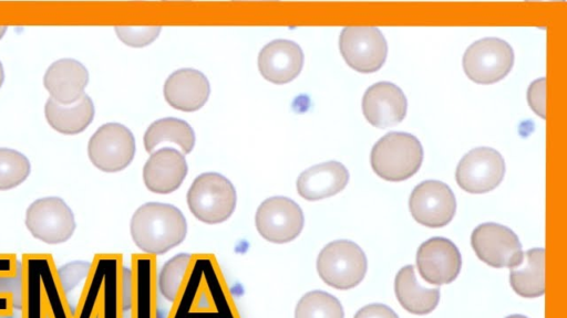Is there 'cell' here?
<instances>
[{"label":"cell","mask_w":567,"mask_h":318,"mask_svg":"<svg viewBox=\"0 0 567 318\" xmlns=\"http://www.w3.org/2000/svg\"><path fill=\"white\" fill-rule=\"evenodd\" d=\"M131 235L143 252L159 255L181 244L187 233L184 214L168 203L141 205L131 220Z\"/></svg>","instance_id":"1"},{"label":"cell","mask_w":567,"mask_h":318,"mask_svg":"<svg viewBox=\"0 0 567 318\" xmlns=\"http://www.w3.org/2000/svg\"><path fill=\"white\" fill-rule=\"evenodd\" d=\"M423 148L420 140L404 131H391L372 147L370 162L382 179L402 181L412 177L421 167Z\"/></svg>","instance_id":"2"},{"label":"cell","mask_w":567,"mask_h":318,"mask_svg":"<svg viewBox=\"0 0 567 318\" xmlns=\"http://www.w3.org/2000/svg\"><path fill=\"white\" fill-rule=\"evenodd\" d=\"M236 200L233 183L217 172L199 174L187 192L190 212L199 221L208 224L226 221L235 210Z\"/></svg>","instance_id":"3"},{"label":"cell","mask_w":567,"mask_h":318,"mask_svg":"<svg viewBox=\"0 0 567 318\" xmlns=\"http://www.w3.org/2000/svg\"><path fill=\"white\" fill-rule=\"evenodd\" d=\"M368 262L364 252L352 241L328 243L317 258L320 278L337 289H350L362 282Z\"/></svg>","instance_id":"4"},{"label":"cell","mask_w":567,"mask_h":318,"mask_svg":"<svg viewBox=\"0 0 567 318\" xmlns=\"http://www.w3.org/2000/svg\"><path fill=\"white\" fill-rule=\"evenodd\" d=\"M514 64L512 46L499 38H483L464 52L463 68L473 82L492 84L505 77Z\"/></svg>","instance_id":"5"},{"label":"cell","mask_w":567,"mask_h":318,"mask_svg":"<svg viewBox=\"0 0 567 318\" xmlns=\"http://www.w3.org/2000/svg\"><path fill=\"white\" fill-rule=\"evenodd\" d=\"M87 153L91 162L102 171L116 172L126 168L135 155V138L122 124L102 125L90 138Z\"/></svg>","instance_id":"6"},{"label":"cell","mask_w":567,"mask_h":318,"mask_svg":"<svg viewBox=\"0 0 567 318\" xmlns=\"http://www.w3.org/2000/svg\"><path fill=\"white\" fill-rule=\"evenodd\" d=\"M25 225L35 239L48 244L68 241L76 226L72 210L58 197L31 203L25 212Z\"/></svg>","instance_id":"7"},{"label":"cell","mask_w":567,"mask_h":318,"mask_svg":"<svg viewBox=\"0 0 567 318\" xmlns=\"http://www.w3.org/2000/svg\"><path fill=\"white\" fill-rule=\"evenodd\" d=\"M339 47L348 65L362 73L378 71L388 54L385 38L377 26L343 28L339 38Z\"/></svg>","instance_id":"8"},{"label":"cell","mask_w":567,"mask_h":318,"mask_svg":"<svg viewBox=\"0 0 567 318\" xmlns=\"http://www.w3.org/2000/svg\"><path fill=\"white\" fill-rule=\"evenodd\" d=\"M477 257L492 267H516L523 259L517 235L507 226L488 222L480 224L471 235Z\"/></svg>","instance_id":"9"},{"label":"cell","mask_w":567,"mask_h":318,"mask_svg":"<svg viewBox=\"0 0 567 318\" xmlns=\"http://www.w3.org/2000/svg\"><path fill=\"white\" fill-rule=\"evenodd\" d=\"M258 233L272 243H287L302 231L305 218L301 208L286 197H271L258 206L255 216Z\"/></svg>","instance_id":"10"},{"label":"cell","mask_w":567,"mask_h":318,"mask_svg":"<svg viewBox=\"0 0 567 318\" xmlns=\"http://www.w3.org/2000/svg\"><path fill=\"white\" fill-rule=\"evenodd\" d=\"M504 174L505 161L502 155L491 147H477L460 160L455 179L463 190L484 193L496 188Z\"/></svg>","instance_id":"11"},{"label":"cell","mask_w":567,"mask_h":318,"mask_svg":"<svg viewBox=\"0 0 567 318\" xmlns=\"http://www.w3.org/2000/svg\"><path fill=\"white\" fill-rule=\"evenodd\" d=\"M409 208L416 222L429 227L449 224L456 211L451 188L439 180H425L411 192Z\"/></svg>","instance_id":"12"},{"label":"cell","mask_w":567,"mask_h":318,"mask_svg":"<svg viewBox=\"0 0 567 318\" xmlns=\"http://www.w3.org/2000/svg\"><path fill=\"white\" fill-rule=\"evenodd\" d=\"M416 266L421 277L430 284L452 283L460 274L462 257L456 245L445 237H431L416 253Z\"/></svg>","instance_id":"13"},{"label":"cell","mask_w":567,"mask_h":318,"mask_svg":"<svg viewBox=\"0 0 567 318\" xmlns=\"http://www.w3.org/2000/svg\"><path fill=\"white\" fill-rule=\"evenodd\" d=\"M408 100L402 89L390 82H378L367 88L362 110L367 120L385 128L399 124L406 114Z\"/></svg>","instance_id":"14"},{"label":"cell","mask_w":567,"mask_h":318,"mask_svg":"<svg viewBox=\"0 0 567 318\" xmlns=\"http://www.w3.org/2000/svg\"><path fill=\"white\" fill-rule=\"evenodd\" d=\"M303 59L299 44L291 40L277 39L266 44L259 52L258 68L267 81L285 84L299 75Z\"/></svg>","instance_id":"15"},{"label":"cell","mask_w":567,"mask_h":318,"mask_svg":"<svg viewBox=\"0 0 567 318\" xmlns=\"http://www.w3.org/2000/svg\"><path fill=\"white\" fill-rule=\"evenodd\" d=\"M187 162L178 150L164 147L152 152L143 168L146 188L155 193H171L179 188L187 174Z\"/></svg>","instance_id":"16"},{"label":"cell","mask_w":567,"mask_h":318,"mask_svg":"<svg viewBox=\"0 0 567 318\" xmlns=\"http://www.w3.org/2000/svg\"><path fill=\"white\" fill-rule=\"evenodd\" d=\"M89 83L86 67L74 59H61L53 62L43 77V85L53 100L70 105L78 102Z\"/></svg>","instance_id":"17"},{"label":"cell","mask_w":567,"mask_h":318,"mask_svg":"<svg viewBox=\"0 0 567 318\" xmlns=\"http://www.w3.org/2000/svg\"><path fill=\"white\" fill-rule=\"evenodd\" d=\"M210 93L207 77L194 68L173 72L164 84V97L174 108L195 112L204 106Z\"/></svg>","instance_id":"18"},{"label":"cell","mask_w":567,"mask_h":318,"mask_svg":"<svg viewBox=\"0 0 567 318\" xmlns=\"http://www.w3.org/2000/svg\"><path fill=\"white\" fill-rule=\"evenodd\" d=\"M349 181L348 169L339 161L315 165L297 179V191L306 200L316 201L337 194Z\"/></svg>","instance_id":"19"},{"label":"cell","mask_w":567,"mask_h":318,"mask_svg":"<svg viewBox=\"0 0 567 318\" xmlns=\"http://www.w3.org/2000/svg\"><path fill=\"white\" fill-rule=\"evenodd\" d=\"M394 292L401 306L414 315L430 314L436 308L440 300V288L422 286L412 265H406L398 272Z\"/></svg>","instance_id":"20"},{"label":"cell","mask_w":567,"mask_h":318,"mask_svg":"<svg viewBox=\"0 0 567 318\" xmlns=\"http://www.w3.org/2000/svg\"><path fill=\"white\" fill-rule=\"evenodd\" d=\"M94 113V104L86 94L70 105L59 104L50 97L44 106L49 125L64 135L82 132L93 120Z\"/></svg>","instance_id":"21"},{"label":"cell","mask_w":567,"mask_h":318,"mask_svg":"<svg viewBox=\"0 0 567 318\" xmlns=\"http://www.w3.org/2000/svg\"><path fill=\"white\" fill-rule=\"evenodd\" d=\"M545 250L532 248L524 253L522 262L509 268L511 286L516 294L534 298L545 293Z\"/></svg>","instance_id":"22"},{"label":"cell","mask_w":567,"mask_h":318,"mask_svg":"<svg viewBox=\"0 0 567 318\" xmlns=\"http://www.w3.org/2000/svg\"><path fill=\"white\" fill-rule=\"evenodd\" d=\"M144 147L152 153L162 144H174L183 153H189L195 145L193 128L183 119L166 117L150 125L144 134Z\"/></svg>","instance_id":"23"},{"label":"cell","mask_w":567,"mask_h":318,"mask_svg":"<svg viewBox=\"0 0 567 318\" xmlns=\"http://www.w3.org/2000/svg\"><path fill=\"white\" fill-rule=\"evenodd\" d=\"M341 303L331 294L312 290L305 294L295 309V318H343Z\"/></svg>","instance_id":"24"},{"label":"cell","mask_w":567,"mask_h":318,"mask_svg":"<svg viewBox=\"0 0 567 318\" xmlns=\"http://www.w3.org/2000/svg\"><path fill=\"white\" fill-rule=\"evenodd\" d=\"M29 159L21 152L0 148V190H9L21 184L30 174Z\"/></svg>","instance_id":"25"},{"label":"cell","mask_w":567,"mask_h":318,"mask_svg":"<svg viewBox=\"0 0 567 318\" xmlns=\"http://www.w3.org/2000/svg\"><path fill=\"white\" fill-rule=\"evenodd\" d=\"M190 262V255L181 253L168 259L162 267L158 276L161 294L169 301H174L181 288L182 280Z\"/></svg>","instance_id":"26"},{"label":"cell","mask_w":567,"mask_h":318,"mask_svg":"<svg viewBox=\"0 0 567 318\" xmlns=\"http://www.w3.org/2000/svg\"><path fill=\"white\" fill-rule=\"evenodd\" d=\"M161 26H115L117 36L127 45L144 46L154 41Z\"/></svg>","instance_id":"27"},{"label":"cell","mask_w":567,"mask_h":318,"mask_svg":"<svg viewBox=\"0 0 567 318\" xmlns=\"http://www.w3.org/2000/svg\"><path fill=\"white\" fill-rule=\"evenodd\" d=\"M90 263L75 261L62 266L58 274L65 293L71 292L89 273Z\"/></svg>","instance_id":"28"},{"label":"cell","mask_w":567,"mask_h":318,"mask_svg":"<svg viewBox=\"0 0 567 318\" xmlns=\"http://www.w3.org/2000/svg\"><path fill=\"white\" fill-rule=\"evenodd\" d=\"M545 78H538L529 85L527 99L530 107L542 117H545Z\"/></svg>","instance_id":"29"},{"label":"cell","mask_w":567,"mask_h":318,"mask_svg":"<svg viewBox=\"0 0 567 318\" xmlns=\"http://www.w3.org/2000/svg\"><path fill=\"white\" fill-rule=\"evenodd\" d=\"M353 318H399V316L386 305L370 304L362 307Z\"/></svg>","instance_id":"30"},{"label":"cell","mask_w":567,"mask_h":318,"mask_svg":"<svg viewBox=\"0 0 567 318\" xmlns=\"http://www.w3.org/2000/svg\"><path fill=\"white\" fill-rule=\"evenodd\" d=\"M20 287H21V274H18L16 276L0 277V292L1 293L13 292L16 294H20Z\"/></svg>","instance_id":"31"},{"label":"cell","mask_w":567,"mask_h":318,"mask_svg":"<svg viewBox=\"0 0 567 318\" xmlns=\"http://www.w3.org/2000/svg\"><path fill=\"white\" fill-rule=\"evenodd\" d=\"M3 80H4V71H3L2 63L0 62V87L3 83Z\"/></svg>","instance_id":"32"},{"label":"cell","mask_w":567,"mask_h":318,"mask_svg":"<svg viewBox=\"0 0 567 318\" xmlns=\"http://www.w3.org/2000/svg\"><path fill=\"white\" fill-rule=\"evenodd\" d=\"M7 26H0V39L4 35Z\"/></svg>","instance_id":"33"},{"label":"cell","mask_w":567,"mask_h":318,"mask_svg":"<svg viewBox=\"0 0 567 318\" xmlns=\"http://www.w3.org/2000/svg\"><path fill=\"white\" fill-rule=\"evenodd\" d=\"M506 318H527L523 315H511V316H507Z\"/></svg>","instance_id":"34"}]
</instances>
